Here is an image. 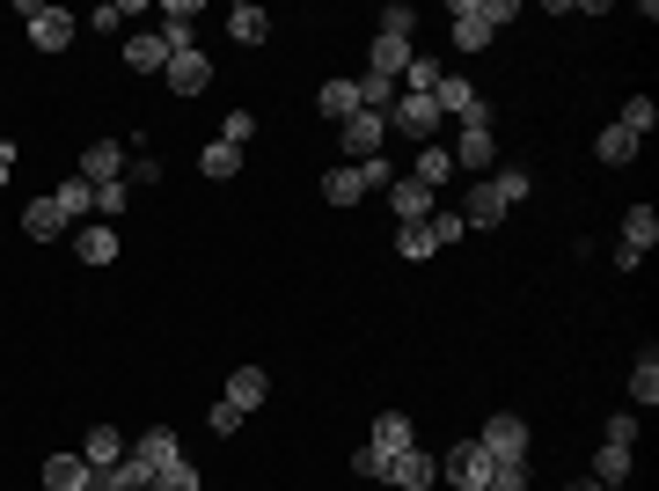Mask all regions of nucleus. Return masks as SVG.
<instances>
[{"instance_id": "37998d69", "label": "nucleus", "mask_w": 659, "mask_h": 491, "mask_svg": "<svg viewBox=\"0 0 659 491\" xmlns=\"http://www.w3.org/2000/svg\"><path fill=\"white\" fill-rule=\"evenodd\" d=\"M249 132H257V118H249V110H227V125H220V140H227V148H243Z\"/></svg>"}, {"instance_id": "0eeeda50", "label": "nucleus", "mask_w": 659, "mask_h": 491, "mask_svg": "<svg viewBox=\"0 0 659 491\" xmlns=\"http://www.w3.org/2000/svg\"><path fill=\"white\" fill-rule=\"evenodd\" d=\"M381 148H389V118H374V110L344 118V162H352V169H360V162H374Z\"/></svg>"}, {"instance_id": "aec40b11", "label": "nucleus", "mask_w": 659, "mask_h": 491, "mask_svg": "<svg viewBox=\"0 0 659 491\" xmlns=\"http://www.w3.org/2000/svg\"><path fill=\"white\" fill-rule=\"evenodd\" d=\"M23 235H30V243H51V235H67V213H59V198H30V206H23Z\"/></svg>"}, {"instance_id": "4c0bfd02", "label": "nucleus", "mask_w": 659, "mask_h": 491, "mask_svg": "<svg viewBox=\"0 0 659 491\" xmlns=\"http://www.w3.org/2000/svg\"><path fill=\"white\" fill-rule=\"evenodd\" d=\"M425 235H433V249H447V243H462L469 227H462V213H433V221H425Z\"/></svg>"}, {"instance_id": "4be33fe9", "label": "nucleus", "mask_w": 659, "mask_h": 491, "mask_svg": "<svg viewBox=\"0 0 659 491\" xmlns=\"http://www.w3.org/2000/svg\"><path fill=\"white\" fill-rule=\"evenodd\" d=\"M125 67H140V74H162V67H169V45H162V30H140V37H125Z\"/></svg>"}, {"instance_id": "c85d7f7f", "label": "nucleus", "mask_w": 659, "mask_h": 491, "mask_svg": "<svg viewBox=\"0 0 659 491\" xmlns=\"http://www.w3.org/2000/svg\"><path fill=\"white\" fill-rule=\"evenodd\" d=\"M322 198H330V206H360V198H366L360 169H352V162H338V169L322 176Z\"/></svg>"}, {"instance_id": "a211bd4d", "label": "nucleus", "mask_w": 659, "mask_h": 491, "mask_svg": "<svg viewBox=\"0 0 659 491\" xmlns=\"http://www.w3.org/2000/svg\"><path fill=\"white\" fill-rule=\"evenodd\" d=\"M417 51H411V37H374V51H366V74H381V81H396L403 67H411Z\"/></svg>"}, {"instance_id": "8fccbe9b", "label": "nucleus", "mask_w": 659, "mask_h": 491, "mask_svg": "<svg viewBox=\"0 0 659 491\" xmlns=\"http://www.w3.org/2000/svg\"><path fill=\"white\" fill-rule=\"evenodd\" d=\"M0 148H8V140H0Z\"/></svg>"}, {"instance_id": "39448f33", "label": "nucleus", "mask_w": 659, "mask_h": 491, "mask_svg": "<svg viewBox=\"0 0 659 491\" xmlns=\"http://www.w3.org/2000/svg\"><path fill=\"white\" fill-rule=\"evenodd\" d=\"M433 103H439V118H455V125H491V103L476 96L469 81H455V74H439Z\"/></svg>"}, {"instance_id": "f704fd0d", "label": "nucleus", "mask_w": 659, "mask_h": 491, "mask_svg": "<svg viewBox=\"0 0 659 491\" xmlns=\"http://www.w3.org/2000/svg\"><path fill=\"white\" fill-rule=\"evenodd\" d=\"M154 491H198V469L184 455H169V463H154Z\"/></svg>"}, {"instance_id": "09e8293b", "label": "nucleus", "mask_w": 659, "mask_h": 491, "mask_svg": "<svg viewBox=\"0 0 659 491\" xmlns=\"http://www.w3.org/2000/svg\"><path fill=\"white\" fill-rule=\"evenodd\" d=\"M564 491H601V484H593V477H572V484H564Z\"/></svg>"}, {"instance_id": "ddd939ff", "label": "nucleus", "mask_w": 659, "mask_h": 491, "mask_svg": "<svg viewBox=\"0 0 659 491\" xmlns=\"http://www.w3.org/2000/svg\"><path fill=\"white\" fill-rule=\"evenodd\" d=\"M447 154H455V169H491L498 162V140H491V125H462Z\"/></svg>"}, {"instance_id": "a878e982", "label": "nucleus", "mask_w": 659, "mask_h": 491, "mask_svg": "<svg viewBox=\"0 0 659 491\" xmlns=\"http://www.w3.org/2000/svg\"><path fill=\"white\" fill-rule=\"evenodd\" d=\"M637 148H645V140H631L623 125H601V132H593V154H601L609 169H623V162H637Z\"/></svg>"}, {"instance_id": "9d476101", "label": "nucleus", "mask_w": 659, "mask_h": 491, "mask_svg": "<svg viewBox=\"0 0 659 491\" xmlns=\"http://www.w3.org/2000/svg\"><path fill=\"white\" fill-rule=\"evenodd\" d=\"M389 206H396V227H411V221H433L439 213V198L417 184V176H396L389 184Z\"/></svg>"}, {"instance_id": "c9c22d12", "label": "nucleus", "mask_w": 659, "mask_h": 491, "mask_svg": "<svg viewBox=\"0 0 659 491\" xmlns=\"http://www.w3.org/2000/svg\"><path fill=\"white\" fill-rule=\"evenodd\" d=\"M396 257H411V265H425V257H433V235H425V221L396 227Z\"/></svg>"}, {"instance_id": "7c9ffc66", "label": "nucleus", "mask_w": 659, "mask_h": 491, "mask_svg": "<svg viewBox=\"0 0 659 491\" xmlns=\"http://www.w3.org/2000/svg\"><path fill=\"white\" fill-rule=\"evenodd\" d=\"M51 198H59V213H67V227L81 221V213H96V191H89L81 176H67V184H59V191H51Z\"/></svg>"}, {"instance_id": "dca6fc26", "label": "nucleus", "mask_w": 659, "mask_h": 491, "mask_svg": "<svg viewBox=\"0 0 659 491\" xmlns=\"http://www.w3.org/2000/svg\"><path fill=\"white\" fill-rule=\"evenodd\" d=\"M73 257H81V265H118V227L89 221L81 235H73Z\"/></svg>"}, {"instance_id": "a18cd8bd", "label": "nucleus", "mask_w": 659, "mask_h": 491, "mask_svg": "<svg viewBox=\"0 0 659 491\" xmlns=\"http://www.w3.org/2000/svg\"><path fill=\"white\" fill-rule=\"evenodd\" d=\"M381 463H389V455H381V447H352V469H360V477H381Z\"/></svg>"}, {"instance_id": "f3484780", "label": "nucleus", "mask_w": 659, "mask_h": 491, "mask_svg": "<svg viewBox=\"0 0 659 491\" xmlns=\"http://www.w3.org/2000/svg\"><path fill=\"white\" fill-rule=\"evenodd\" d=\"M506 213H513V206H506V198H498V191H491V176H484V184H469L462 227H498V221H506Z\"/></svg>"}, {"instance_id": "a19ab883", "label": "nucleus", "mask_w": 659, "mask_h": 491, "mask_svg": "<svg viewBox=\"0 0 659 491\" xmlns=\"http://www.w3.org/2000/svg\"><path fill=\"white\" fill-rule=\"evenodd\" d=\"M491 191L506 198V206H513V198H528V169H498V176H491Z\"/></svg>"}, {"instance_id": "f03ea898", "label": "nucleus", "mask_w": 659, "mask_h": 491, "mask_svg": "<svg viewBox=\"0 0 659 491\" xmlns=\"http://www.w3.org/2000/svg\"><path fill=\"white\" fill-rule=\"evenodd\" d=\"M15 15L30 23V45H37V51H67L73 30H81L67 8H45V0H15Z\"/></svg>"}, {"instance_id": "cd10ccee", "label": "nucleus", "mask_w": 659, "mask_h": 491, "mask_svg": "<svg viewBox=\"0 0 659 491\" xmlns=\"http://www.w3.org/2000/svg\"><path fill=\"white\" fill-rule=\"evenodd\" d=\"M631 404H645V411L659 404V352H652V344L637 352V367H631Z\"/></svg>"}, {"instance_id": "473e14b6", "label": "nucleus", "mask_w": 659, "mask_h": 491, "mask_svg": "<svg viewBox=\"0 0 659 491\" xmlns=\"http://www.w3.org/2000/svg\"><path fill=\"white\" fill-rule=\"evenodd\" d=\"M198 169H205V176H213V184H227V176H235V169H243V148H227V140H213V148H205V154H198Z\"/></svg>"}, {"instance_id": "2f4dec72", "label": "nucleus", "mask_w": 659, "mask_h": 491, "mask_svg": "<svg viewBox=\"0 0 659 491\" xmlns=\"http://www.w3.org/2000/svg\"><path fill=\"white\" fill-rule=\"evenodd\" d=\"M396 96H403V89H396V81H381V74H366V81H360V110H374V118H389Z\"/></svg>"}, {"instance_id": "c03bdc74", "label": "nucleus", "mask_w": 659, "mask_h": 491, "mask_svg": "<svg viewBox=\"0 0 659 491\" xmlns=\"http://www.w3.org/2000/svg\"><path fill=\"white\" fill-rule=\"evenodd\" d=\"M601 433H609V441H615V447H637V418H631V411H615V418H609V425H601Z\"/></svg>"}, {"instance_id": "f8f14e48", "label": "nucleus", "mask_w": 659, "mask_h": 491, "mask_svg": "<svg viewBox=\"0 0 659 491\" xmlns=\"http://www.w3.org/2000/svg\"><path fill=\"white\" fill-rule=\"evenodd\" d=\"M73 176H81L89 191H96V184H125V148H118V140H96V148L81 154V169H73Z\"/></svg>"}, {"instance_id": "ea45409f", "label": "nucleus", "mask_w": 659, "mask_h": 491, "mask_svg": "<svg viewBox=\"0 0 659 491\" xmlns=\"http://www.w3.org/2000/svg\"><path fill=\"white\" fill-rule=\"evenodd\" d=\"M132 15H140L132 0H110V8H96V15H89V23H96V30H110V37H118V23H132Z\"/></svg>"}, {"instance_id": "1a4fd4ad", "label": "nucleus", "mask_w": 659, "mask_h": 491, "mask_svg": "<svg viewBox=\"0 0 659 491\" xmlns=\"http://www.w3.org/2000/svg\"><path fill=\"white\" fill-rule=\"evenodd\" d=\"M381 477H389L396 491H425L439 477V463L425 455V447H403V455H389V463H381Z\"/></svg>"}, {"instance_id": "72a5a7b5", "label": "nucleus", "mask_w": 659, "mask_h": 491, "mask_svg": "<svg viewBox=\"0 0 659 491\" xmlns=\"http://www.w3.org/2000/svg\"><path fill=\"white\" fill-rule=\"evenodd\" d=\"M615 125H623L631 140H645V132H652V125H659V103H652V96H631V103H623V118H615Z\"/></svg>"}, {"instance_id": "4468645a", "label": "nucleus", "mask_w": 659, "mask_h": 491, "mask_svg": "<svg viewBox=\"0 0 659 491\" xmlns=\"http://www.w3.org/2000/svg\"><path fill=\"white\" fill-rule=\"evenodd\" d=\"M198 15H205L198 0H169V8H162V45H169V51H191L198 45V37H191Z\"/></svg>"}, {"instance_id": "de8ad7c7", "label": "nucleus", "mask_w": 659, "mask_h": 491, "mask_svg": "<svg viewBox=\"0 0 659 491\" xmlns=\"http://www.w3.org/2000/svg\"><path fill=\"white\" fill-rule=\"evenodd\" d=\"M8 176H15V148H0V184H8Z\"/></svg>"}, {"instance_id": "412c9836", "label": "nucleus", "mask_w": 659, "mask_h": 491, "mask_svg": "<svg viewBox=\"0 0 659 491\" xmlns=\"http://www.w3.org/2000/svg\"><path fill=\"white\" fill-rule=\"evenodd\" d=\"M366 447H381V455H403V447H417L411 418H403V411H381V418H374V433H366Z\"/></svg>"}, {"instance_id": "bb28decb", "label": "nucleus", "mask_w": 659, "mask_h": 491, "mask_svg": "<svg viewBox=\"0 0 659 491\" xmlns=\"http://www.w3.org/2000/svg\"><path fill=\"white\" fill-rule=\"evenodd\" d=\"M81 463H89V469H110V463H125V441H118V425H96V433L81 441Z\"/></svg>"}, {"instance_id": "b1692460", "label": "nucleus", "mask_w": 659, "mask_h": 491, "mask_svg": "<svg viewBox=\"0 0 659 491\" xmlns=\"http://www.w3.org/2000/svg\"><path fill=\"white\" fill-rule=\"evenodd\" d=\"M45 491H89V463H81V447L45 463Z\"/></svg>"}, {"instance_id": "5701e85b", "label": "nucleus", "mask_w": 659, "mask_h": 491, "mask_svg": "<svg viewBox=\"0 0 659 491\" xmlns=\"http://www.w3.org/2000/svg\"><path fill=\"white\" fill-rule=\"evenodd\" d=\"M593 484H601V491H623V484H631V447L601 441V455H593Z\"/></svg>"}, {"instance_id": "7ed1b4c3", "label": "nucleus", "mask_w": 659, "mask_h": 491, "mask_svg": "<svg viewBox=\"0 0 659 491\" xmlns=\"http://www.w3.org/2000/svg\"><path fill=\"white\" fill-rule=\"evenodd\" d=\"M652 243H659V213H652V206H631V213H623V243H615V265L637 271L645 257H652Z\"/></svg>"}, {"instance_id": "79ce46f5", "label": "nucleus", "mask_w": 659, "mask_h": 491, "mask_svg": "<svg viewBox=\"0 0 659 491\" xmlns=\"http://www.w3.org/2000/svg\"><path fill=\"white\" fill-rule=\"evenodd\" d=\"M96 213L118 227V213H125V184H96Z\"/></svg>"}, {"instance_id": "9b49d317", "label": "nucleus", "mask_w": 659, "mask_h": 491, "mask_svg": "<svg viewBox=\"0 0 659 491\" xmlns=\"http://www.w3.org/2000/svg\"><path fill=\"white\" fill-rule=\"evenodd\" d=\"M162 81H169L176 96H198V89H205V81H213V59H205V51H169V67H162Z\"/></svg>"}, {"instance_id": "58836bf2", "label": "nucleus", "mask_w": 659, "mask_h": 491, "mask_svg": "<svg viewBox=\"0 0 659 491\" xmlns=\"http://www.w3.org/2000/svg\"><path fill=\"white\" fill-rule=\"evenodd\" d=\"M484 491H528V463H498Z\"/></svg>"}, {"instance_id": "20e7f679", "label": "nucleus", "mask_w": 659, "mask_h": 491, "mask_svg": "<svg viewBox=\"0 0 659 491\" xmlns=\"http://www.w3.org/2000/svg\"><path fill=\"white\" fill-rule=\"evenodd\" d=\"M491 469H498V463H491V455H484V441L469 433V441L455 447L447 463H439V477H447V484H455V491H484V484H491Z\"/></svg>"}, {"instance_id": "c756f323", "label": "nucleus", "mask_w": 659, "mask_h": 491, "mask_svg": "<svg viewBox=\"0 0 659 491\" xmlns=\"http://www.w3.org/2000/svg\"><path fill=\"white\" fill-rule=\"evenodd\" d=\"M417 184H425V191H439V184H447V176H455V154L447 148H417Z\"/></svg>"}, {"instance_id": "f257e3e1", "label": "nucleus", "mask_w": 659, "mask_h": 491, "mask_svg": "<svg viewBox=\"0 0 659 491\" xmlns=\"http://www.w3.org/2000/svg\"><path fill=\"white\" fill-rule=\"evenodd\" d=\"M520 15V0H455V45L462 51H484L491 37H498V23H513Z\"/></svg>"}, {"instance_id": "6e6552de", "label": "nucleus", "mask_w": 659, "mask_h": 491, "mask_svg": "<svg viewBox=\"0 0 659 491\" xmlns=\"http://www.w3.org/2000/svg\"><path fill=\"white\" fill-rule=\"evenodd\" d=\"M439 103L433 96H396V110H389V132H403V140H433L439 132Z\"/></svg>"}, {"instance_id": "423d86ee", "label": "nucleus", "mask_w": 659, "mask_h": 491, "mask_svg": "<svg viewBox=\"0 0 659 491\" xmlns=\"http://www.w3.org/2000/svg\"><path fill=\"white\" fill-rule=\"evenodd\" d=\"M476 441H484V455H491V463H528V425H520L513 411L484 418V433H476Z\"/></svg>"}, {"instance_id": "2eb2a0df", "label": "nucleus", "mask_w": 659, "mask_h": 491, "mask_svg": "<svg viewBox=\"0 0 659 491\" xmlns=\"http://www.w3.org/2000/svg\"><path fill=\"white\" fill-rule=\"evenodd\" d=\"M264 396H271V374L264 367H235V374H227V396H220V404H235V411H257V404H264Z\"/></svg>"}, {"instance_id": "393cba45", "label": "nucleus", "mask_w": 659, "mask_h": 491, "mask_svg": "<svg viewBox=\"0 0 659 491\" xmlns=\"http://www.w3.org/2000/svg\"><path fill=\"white\" fill-rule=\"evenodd\" d=\"M316 110L322 118H360V81H322V96H316Z\"/></svg>"}, {"instance_id": "6ab92c4d", "label": "nucleus", "mask_w": 659, "mask_h": 491, "mask_svg": "<svg viewBox=\"0 0 659 491\" xmlns=\"http://www.w3.org/2000/svg\"><path fill=\"white\" fill-rule=\"evenodd\" d=\"M227 37H235V45H264V37H271V15L257 8V0H235V8H227Z\"/></svg>"}, {"instance_id": "49530a36", "label": "nucleus", "mask_w": 659, "mask_h": 491, "mask_svg": "<svg viewBox=\"0 0 659 491\" xmlns=\"http://www.w3.org/2000/svg\"><path fill=\"white\" fill-rule=\"evenodd\" d=\"M213 433H227V441H235V433H243V411H235V404H213Z\"/></svg>"}, {"instance_id": "e433bc0d", "label": "nucleus", "mask_w": 659, "mask_h": 491, "mask_svg": "<svg viewBox=\"0 0 659 491\" xmlns=\"http://www.w3.org/2000/svg\"><path fill=\"white\" fill-rule=\"evenodd\" d=\"M411 23H417V8L389 0V8H381V30H374V37H411Z\"/></svg>"}]
</instances>
